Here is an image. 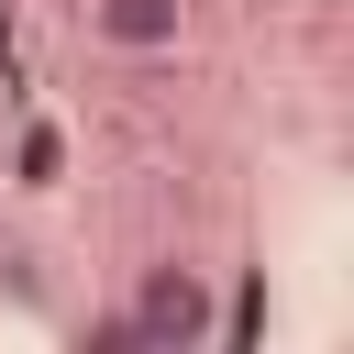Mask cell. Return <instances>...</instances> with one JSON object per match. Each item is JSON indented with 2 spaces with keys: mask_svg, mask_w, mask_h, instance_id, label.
<instances>
[{
  "mask_svg": "<svg viewBox=\"0 0 354 354\" xmlns=\"http://www.w3.org/2000/svg\"><path fill=\"white\" fill-rule=\"evenodd\" d=\"M88 343H100V354H210V343H221V288H210V266H199V254L133 266V299H122Z\"/></svg>",
  "mask_w": 354,
  "mask_h": 354,
  "instance_id": "1",
  "label": "cell"
},
{
  "mask_svg": "<svg viewBox=\"0 0 354 354\" xmlns=\"http://www.w3.org/2000/svg\"><path fill=\"white\" fill-rule=\"evenodd\" d=\"M88 33L122 44V55H166L188 33V0H88Z\"/></svg>",
  "mask_w": 354,
  "mask_h": 354,
  "instance_id": "2",
  "label": "cell"
},
{
  "mask_svg": "<svg viewBox=\"0 0 354 354\" xmlns=\"http://www.w3.org/2000/svg\"><path fill=\"white\" fill-rule=\"evenodd\" d=\"M11 166H22V188H55V177H66V133H55V122H22Z\"/></svg>",
  "mask_w": 354,
  "mask_h": 354,
  "instance_id": "3",
  "label": "cell"
},
{
  "mask_svg": "<svg viewBox=\"0 0 354 354\" xmlns=\"http://www.w3.org/2000/svg\"><path fill=\"white\" fill-rule=\"evenodd\" d=\"M0 44H11V0H0Z\"/></svg>",
  "mask_w": 354,
  "mask_h": 354,
  "instance_id": "4",
  "label": "cell"
}]
</instances>
